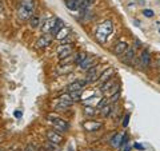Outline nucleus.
Returning <instances> with one entry per match:
<instances>
[{"instance_id":"f257e3e1","label":"nucleus","mask_w":160,"mask_h":151,"mask_svg":"<svg viewBox=\"0 0 160 151\" xmlns=\"http://www.w3.org/2000/svg\"><path fill=\"white\" fill-rule=\"evenodd\" d=\"M112 32H113V22L111 19H107L98 26L96 32H95V38H96L99 43H106Z\"/></svg>"},{"instance_id":"f03ea898","label":"nucleus","mask_w":160,"mask_h":151,"mask_svg":"<svg viewBox=\"0 0 160 151\" xmlns=\"http://www.w3.org/2000/svg\"><path fill=\"white\" fill-rule=\"evenodd\" d=\"M35 9H36L35 0H20L18 9L19 18L22 20H29L35 15Z\"/></svg>"},{"instance_id":"7ed1b4c3","label":"nucleus","mask_w":160,"mask_h":151,"mask_svg":"<svg viewBox=\"0 0 160 151\" xmlns=\"http://www.w3.org/2000/svg\"><path fill=\"white\" fill-rule=\"evenodd\" d=\"M47 119L55 126V128H56L58 131L60 130V131L64 133V131H67V130L69 128V123L67 122V120H64V119L59 118V117H55V115H48Z\"/></svg>"},{"instance_id":"20e7f679","label":"nucleus","mask_w":160,"mask_h":151,"mask_svg":"<svg viewBox=\"0 0 160 151\" xmlns=\"http://www.w3.org/2000/svg\"><path fill=\"white\" fill-rule=\"evenodd\" d=\"M135 58H136V49L135 48H129L123 55H120V60L123 63L128 64V66H133V62H135Z\"/></svg>"},{"instance_id":"39448f33","label":"nucleus","mask_w":160,"mask_h":151,"mask_svg":"<svg viewBox=\"0 0 160 151\" xmlns=\"http://www.w3.org/2000/svg\"><path fill=\"white\" fill-rule=\"evenodd\" d=\"M56 52H58L59 60H64L72 55V46L71 44H62V46L58 47Z\"/></svg>"},{"instance_id":"423d86ee","label":"nucleus","mask_w":160,"mask_h":151,"mask_svg":"<svg viewBox=\"0 0 160 151\" xmlns=\"http://www.w3.org/2000/svg\"><path fill=\"white\" fill-rule=\"evenodd\" d=\"M100 78V72H99V66L95 64L93 67H91L87 71V78H86V82L88 83H93V82H98Z\"/></svg>"},{"instance_id":"0eeeda50","label":"nucleus","mask_w":160,"mask_h":151,"mask_svg":"<svg viewBox=\"0 0 160 151\" xmlns=\"http://www.w3.org/2000/svg\"><path fill=\"white\" fill-rule=\"evenodd\" d=\"M52 40H53V36H52V35H47V34H44L43 36H40V38L36 40V47H38V48L48 47L49 44L52 43Z\"/></svg>"},{"instance_id":"6e6552de","label":"nucleus","mask_w":160,"mask_h":151,"mask_svg":"<svg viewBox=\"0 0 160 151\" xmlns=\"http://www.w3.org/2000/svg\"><path fill=\"white\" fill-rule=\"evenodd\" d=\"M83 127L87 130V131H98V130H100L103 127L102 122H98V120H86V122L83 123Z\"/></svg>"},{"instance_id":"1a4fd4ad","label":"nucleus","mask_w":160,"mask_h":151,"mask_svg":"<svg viewBox=\"0 0 160 151\" xmlns=\"http://www.w3.org/2000/svg\"><path fill=\"white\" fill-rule=\"evenodd\" d=\"M127 49H128V43L126 42V40H119V42L115 44L112 51H113V54L116 55V56H120V55H123Z\"/></svg>"},{"instance_id":"9d476101","label":"nucleus","mask_w":160,"mask_h":151,"mask_svg":"<svg viewBox=\"0 0 160 151\" xmlns=\"http://www.w3.org/2000/svg\"><path fill=\"white\" fill-rule=\"evenodd\" d=\"M84 0H66V7L69 11H80V8L83 6Z\"/></svg>"},{"instance_id":"9b49d317","label":"nucleus","mask_w":160,"mask_h":151,"mask_svg":"<svg viewBox=\"0 0 160 151\" xmlns=\"http://www.w3.org/2000/svg\"><path fill=\"white\" fill-rule=\"evenodd\" d=\"M47 140H49V142H53V143H56V144H60V143L63 142V137L58 131L49 130V131H47Z\"/></svg>"},{"instance_id":"f8f14e48","label":"nucleus","mask_w":160,"mask_h":151,"mask_svg":"<svg viewBox=\"0 0 160 151\" xmlns=\"http://www.w3.org/2000/svg\"><path fill=\"white\" fill-rule=\"evenodd\" d=\"M112 76H113V68H107V70H104V71L100 74V78H99V84L102 86V84H104L106 82H108L109 79H112Z\"/></svg>"},{"instance_id":"ddd939ff","label":"nucleus","mask_w":160,"mask_h":151,"mask_svg":"<svg viewBox=\"0 0 160 151\" xmlns=\"http://www.w3.org/2000/svg\"><path fill=\"white\" fill-rule=\"evenodd\" d=\"M140 62L143 64V68H148L151 66V54H149L147 49H144L140 54Z\"/></svg>"},{"instance_id":"4468645a","label":"nucleus","mask_w":160,"mask_h":151,"mask_svg":"<svg viewBox=\"0 0 160 151\" xmlns=\"http://www.w3.org/2000/svg\"><path fill=\"white\" fill-rule=\"evenodd\" d=\"M87 84L86 80H76V82H73L68 86V92H73V91H80L84 86Z\"/></svg>"},{"instance_id":"2eb2a0df","label":"nucleus","mask_w":160,"mask_h":151,"mask_svg":"<svg viewBox=\"0 0 160 151\" xmlns=\"http://www.w3.org/2000/svg\"><path fill=\"white\" fill-rule=\"evenodd\" d=\"M55 23H56V19H47L46 22L43 23V26H42V31H43L44 34H47L48 31L51 32V29L53 28Z\"/></svg>"},{"instance_id":"dca6fc26","label":"nucleus","mask_w":160,"mask_h":151,"mask_svg":"<svg viewBox=\"0 0 160 151\" xmlns=\"http://www.w3.org/2000/svg\"><path fill=\"white\" fill-rule=\"evenodd\" d=\"M63 27H64V22H63V20L62 19H56V23H55V26H53V28L51 29V32H49V34H51L52 36L55 38L60 32V29H62Z\"/></svg>"},{"instance_id":"f3484780","label":"nucleus","mask_w":160,"mask_h":151,"mask_svg":"<svg viewBox=\"0 0 160 151\" xmlns=\"http://www.w3.org/2000/svg\"><path fill=\"white\" fill-rule=\"evenodd\" d=\"M122 139H123V134L122 133H116L112 137L111 139V144H112V147H122Z\"/></svg>"},{"instance_id":"a211bd4d","label":"nucleus","mask_w":160,"mask_h":151,"mask_svg":"<svg viewBox=\"0 0 160 151\" xmlns=\"http://www.w3.org/2000/svg\"><path fill=\"white\" fill-rule=\"evenodd\" d=\"M95 66V64H93V58H86V59H84V62L82 63V64H80V68H82V70H84V71H88V70L89 68H91V67H93Z\"/></svg>"},{"instance_id":"6ab92c4d","label":"nucleus","mask_w":160,"mask_h":151,"mask_svg":"<svg viewBox=\"0 0 160 151\" xmlns=\"http://www.w3.org/2000/svg\"><path fill=\"white\" fill-rule=\"evenodd\" d=\"M112 110H113V106H112V103H111V102H109L108 104H106L102 110H100V114H102V117L108 118L109 115L112 114Z\"/></svg>"},{"instance_id":"aec40b11","label":"nucleus","mask_w":160,"mask_h":151,"mask_svg":"<svg viewBox=\"0 0 160 151\" xmlns=\"http://www.w3.org/2000/svg\"><path fill=\"white\" fill-rule=\"evenodd\" d=\"M69 106H71V103L66 102V100L59 99V103L55 106V110H56V111H66V110L69 108Z\"/></svg>"},{"instance_id":"412c9836","label":"nucleus","mask_w":160,"mask_h":151,"mask_svg":"<svg viewBox=\"0 0 160 151\" xmlns=\"http://www.w3.org/2000/svg\"><path fill=\"white\" fill-rule=\"evenodd\" d=\"M43 148L46 151H60L59 144L53 143V142H49V140H47V142L43 144Z\"/></svg>"},{"instance_id":"4be33fe9","label":"nucleus","mask_w":160,"mask_h":151,"mask_svg":"<svg viewBox=\"0 0 160 151\" xmlns=\"http://www.w3.org/2000/svg\"><path fill=\"white\" fill-rule=\"evenodd\" d=\"M68 36H69V28L63 27L62 29H60V32H59L55 38H56L58 40H62V42H64V40H66Z\"/></svg>"},{"instance_id":"5701e85b","label":"nucleus","mask_w":160,"mask_h":151,"mask_svg":"<svg viewBox=\"0 0 160 151\" xmlns=\"http://www.w3.org/2000/svg\"><path fill=\"white\" fill-rule=\"evenodd\" d=\"M29 26H31V28H33V29H36L40 26V18L38 15H33V16L29 19Z\"/></svg>"},{"instance_id":"b1692460","label":"nucleus","mask_w":160,"mask_h":151,"mask_svg":"<svg viewBox=\"0 0 160 151\" xmlns=\"http://www.w3.org/2000/svg\"><path fill=\"white\" fill-rule=\"evenodd\" d=\"M87 58V54H84V52H80V54H76V58H75L73 60V63L75 64H78V66H80L83 62H84V59Z\"/></svg>"},{"instance_id":"393cba45","label":"nucleus","mask_w":160,"mask_h":151,"mask_svg":"<svg viewBox=\"0 0 160 151\" xmlns=\"http://www.w3.org/2000/svg\"><path fill=\"white\" fill-rule=\"evenodd\" d=\"M112 87H113V82H112V79H109L108 82H106L104 84L100 86V90H102V92H106V91H108V90H111Z\"/></svg>"},{"instance_id":"a878e982","label":"nucleus","mask_w":160,"mask_h":151,"mask_svg":"<svg viewBox=\"0 0 160 151\" xmlns=\"http://www.w3.org/2000/svg\"><path fill=\"white\" fill-rule=\"evenodd\" d=\"M109 96H111V98H109V102H111V103H116L118 100L120 99V91H116L115 94L109 95Z\"/></svg>"},{"instance_id":"bb28decb","label":"nucleus","mask_w":160,"mask_h":151,"mask_svg":"<svg viewBox=\"0 0 160 151\" xmlns=\"http://www.w3.org/2000/svg\"><path fill=\"white\" fill-rule=\"evenodd\" d=\"M69 95H71V98L73 102H78V100H80L82 98H80V91H73V92H69Z\"/></svg>"},{"instance_id":"cd10ccee","label":"nucleus","mask_w":160,"mask_h":151,"mask_svg":"<svg viewBox=\"0 0 160 151\" xmlns=\"http://www.w3.org/2000/svg\"><path fill=\"white\" fill-rule=\"evenodd\" d=\"M109 102H108V99H106V98H104V99H102V100H100V102L98 103V106H96V107L99 108V110H102L103 107H104V106H106V104H108Z\"/></svg>"},{"instance_id":"c85d7f7f","label":"nucleus","mask_w":160,"mask_h":151,"mask_svg":"<svg viewBox=\"0 0 160 151\" xmlns=\"http://www.w3.org/2000/svg\"><path fill=\"white\" fill-rule=\"evenodd\" d=\"M24 151H39V148L35 144L29 143V144H27V147H26V150H24Z\"/></svg>"},{"instance_id":"c756f323","label":"nucleus","mask_w":160,"mask_h":151,"mask_svg":"<svg viewBox=\"0 0 160 151\" xmlns=\"http://www.w3.org/2000/svg\"><path fill=\"white\" fill-rule=\"evenodd\" d=\"M143 15H144V16H147V18H152L153 15H155V12L152 11V9H144Z\"/></svg>"},{"instance_id":"7c9ffc66","label":"nucleus","mask_w":160,"mask_h":151,"mask_svg":"<svg viewBox=\"0 0 160 151\" xmlns=\"http://www.w3.org/2000/svg\"><path fill=\"white\" fill-rule=\"evenodd\" d=\"M84 112H86L87 115H93L95 114V110L92 107H88V106H87V107L84 108Z\"/></svg>"},{"instance_id":"2f4dec72","label":"nucleus","mask_w":160,"mask_h":151,"mask_svg":"<svg viewBox=\"0 0 160 151\" xmlns=\"http://www.w3.org/2000/svg\"><path fill=\"white\" fill-rule=\"evenodd\" d=\"M129 117H131V115H129V114H127V115H126V117H124L123 127H127V126H128V122H129Z\"/></svg>"},{"instance_id":"473e14b6","label":"nucleus","mask_w":160,"mask_h":151,"mask_svg":"<svg viewBox=\"0 0 160 151\" xmlns=\"http://www.w3.org/2000/svg\"><path fill=\"white\" fill-rule=\"evenodd\" d=\"M128 142V135L127 134H123V139H122V147L123 146H126Z\"/></svg>"},{"instance_id":"72a5a7b5","label":"nucleus","mask_w":160,"mask_h":151,"mask_svg":"<svg viewBox=\"0 0 160 151\" xmlns=\"http://www.w3.org/2000/svg\"><path fill=\"white\" fill-rule=\"evenodd\" d=\"M133 147H135V148H138L139 151H143V150H144V147H143V146L140 144V143H133Z\"/></svg>"},{"instance_id":"f704fd0d","label":"nucleus","mask_w":160,"mask_h":151,"mask_svg":"<svg viewBox=\"0 0 160 151\" xmlns=\"http://www.w3.org/2000/svg\"><path fill=\"white\" fill-rule=\"evenodd\" d=\"M13 115H15V117H16L18 119H20V118L23 117V112H22V111H15V112H13Z\"/></svg>"},{"instance_id":"c9c22d12","label":"nucleus","mask_w":160,"mask_h":151,"mask_svg":"<svg viewBox=\"0 0 160 151\" xmlns=\"http://www.w3.org/2000/svg\"><path fill=\"white\" fill-rule=\"evenodd\" d=\"M123 151H131V146H124Z\"/></svg>"},{"instance_id":"e433bc0d","label":"nucleus","mask_w":160,"mask_h":151,"mask_svg":"<svg viewBox=\"0 0 160 151\" xmlns=\"http://www.w3.org/2000/svg\"><path fill=\"white\" fill-rule=\"evenodd\" d=\"M156 66H158V67H160V55L158 56V60H156Z\"/></svg>"},{"instance_id":"4c0bfd02","label":"nucleus","mask_w":160,"mask_h":151,"mask_svg":"<svg viewBox=\"0 0 160 151\" xmlns=\"http://www.w3.org/2000/svg\"><path fill=\"white\" fill-rule=\"evenodd\" d=\"M2 9H3V6H2V3H0V11H2Z\"/></svg>"},{"instance_id":"58836bf2","label":"nucleus","mask_w":160,"mask_h":151,"mask_svg":"<svg viewBox=\"0 0 160 151\" xmlns=\"http://www.w3.org/2000/svg\"><path fill=\"white\" fill-rule=\"evenodd\" d=\"M86 151H96V150H91V148H89V150H86Z\"/></svg>"},{"instance_id":"ea45409f","label":"nucleus","mask_w":160,"mask_h":151,"mask_svg":"<svg viewBox=\"0 0 160 151\" xmlns=\"http://www.w3.org/2000/svg\"><path fill=\"white\" fill-rule=\"evenodd\" d=\"M0 151H7V150H0Z\"/></svg>"},{"instance_id":"a19ab883","label":"nucleus","mask_w":160,"mask_h":151,"mask_svg":"<svg viewBox=\"0 0 160 151\" xmlns=\"http://www.w3.org/2000/svg\"><path fill=\"white\" fill-rule=\"evenodd\" d=\"M159 32H160V29H159Z\"/></svg>"},{"instance_id":"79ce46f5","label":"nucleus","mask_w":160,"mask_h":151,"mask_svg":"<svg viewBox=\"0 0 160 151\" xmlns=\"http://www.w3.org/2000/svg\"><path fill=\"white\" fill-rule=\"evenodd\" d=\"M22 151H24V150H22Z\"/></svg>"}]
</instances>
